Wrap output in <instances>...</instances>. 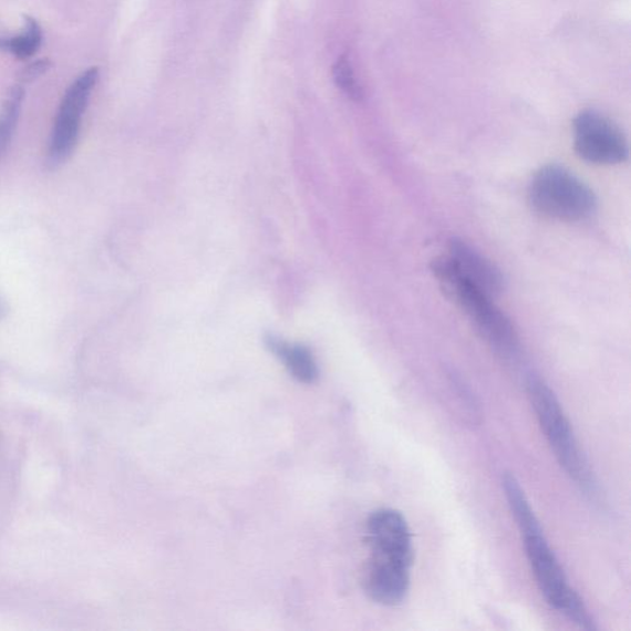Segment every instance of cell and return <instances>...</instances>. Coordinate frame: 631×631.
<instances>
[{"label":"cell","mask_w":631,"mask_h":631,"mask_svg":"<svg viewBox=\"0 0 631 631\" xmlns=\"http://www.w3.org/2000/svg\"><path fill=\"white\" fill-rule=\"evenodd\" d=\"M527 393L555 458L576 485L585 493L596 495L594 475L557 395L537 375L527 379Z\"/></svg>","instance_id":"obj_1"},{"label":"cell","mask_w":631,"mask_h":631,"mask_svg":"<svg viewBox=\"0 0 631 631\" xmlns=\"http://www.w3.org/2000/svg\"><path fill=\"white\" fill-rule=\"evenodd\" d=\"M433 271L488 344L500 355L515 358L519 351L518 334L513 322L496 307L494 298L465 279L449 257L434 260Z\"/></svg>","instance_id":"obj_2"},{"label":"cell","mask_w":631,"mask_h":631,"mask_svg":"<svg viewBox=\"0 0 631 631\" xmlns=\"http://www.w3.org/2000/svg\"><path fill=\"white\" fill-rule=\"evenodd\" d=\"M527 559L539 590L547 602L586 630H594V620L582 598L569 585L557 555L554 554L541 526L521 531Z\"/></svg>","instance_id":"obj_3"},{"label":"cell","mask_w":631,"mask_h":631,"mask_svg":"<svg viewBox=\"0 0 631 631\" xmlns=\"http://www.w3.org/2000/svg\"><path fill=\"white\" fill-rule=\"evenodd\" d=\"M529 199L538 213L560 221H581L596 211L592 189L573 173L560 166L537 172L529 187Z\"/></svg>","instance_id":"obj_4"},{"label":"cell","mask_w":631,"mask_h":631,"mask_svg":"<svg viewBox=\"0 0 631 631\" xmlns=\"http://www.w3.org/2000/svg\"><path fill=\"white\" fill-rule=\"evenodd\" d=\"M97 79L100 70L89 69L64 93L49 145L48 162L51 167L62 166L77 147L82 120Z\"/></svg>","instance_id":"obj_5"},{"label":"cell","mask_w":631,"mask_h":631,"mask_svg":"<svg viewBox=\"0 0 631 631\" xmlns=\"http://www.w3.org/2000/svg\"><path fill=\"white\" fill-rule=\"evenodd\" d=\"M575 149L594 165L611 166L627 161L628 141L611 118L601 113L586 111L573 122Z\"/></svg>","instance_id":"obj_6"},{"label":"cell","mask_w":631,"mask_h":631,"mask_svg":"<svg viewBox=\"0 0 631 631\" xmlns=\"http://www.w3.org/2000/svg\"><path fill=\"white\" fill-rule=\"evenodd\" d=\"M366 541L370 557L412 568L415 548L407 520L396 509L382 508L369 517Z\"/></svg>","instance_id":"obj_7"},{"label":"cell","mask_w":631,"mask_h":631,"mask_svg":"<svg viewBox=\"0 0 631 631\" xmlns=\"http://www.w3.org/2000/svg\"><path fill=\"white\" fill-rule=\"evenodd\" d=\"M411 568L405 565L370 558L363 573V587L370 600L395 607L406 600Z\"/></svg>","instance_id":"obj_8"},{"label":"cell","mask_w":631,"mask_h":631,"mask_svg":"<svg viewBox=\"0 0 631 631\" xmlns=\"http://www.w3.org/2000/svg\"><path fill=\"white\" fill-rule=\"evenodd\" d=\"M449 259L459 273L493 298L505 288V279L499 269L485 256L462 239L453 238L449 244Z\"/></svg>","instance_id":"obj_9"},{"label":"cell","mask_w":631,"mask_h":631,"mask_svg":"<svg viewBox=\"0 0 631 631\" xmlns=\"http://www.w3.org/2000/svg\"><path fill=\"white\" fill-rule=\"evenodd\" d=\"M270 350L273 351L289 373L303 384H312L319 377V368L312 353L299 344H289L279 340L269 341Z\"/></svg>","instance_id":"obj_10"},{"label":"cell","mask_w":631,"mask_h":631,"mask_svg":"<svg viewBox=\"0 0 631 631\" xmlns=\"http://www.w3.org/2000/svg\"><path fill=\"white\" fill-rule=\"evenodd\" d=\"M24 96L23 86L20 84L14 85L12 90H9L6 101L2 107H0V161H2L10 143H12Z\"/></svg>","instance_id":"obj_11"},{"label":"cell","mask_w":631,"mask_h":631,"mask_svg":"<svg viewBox=\"0 0 631 631\" xmlns=\"http://www.w3.org/2000/svg\"><path fill=\"white\" fill-rule=\"evenodd\" d=\"M23 34L13 38H0V51L13 53L19 60H27L39 51L43 40L42 30L34 18L24 17Z\"/></svg>","instance_id":"obj_12"},{"label":"cell","mask_w":631,"mask_h":631,"mask_svg":"<svg viewBox=\"0 0 631 631\" xmlns=\"http://www.w3.org/2000/svg\"><path fill=\"white\" fill-rule=\"evenodd\" d=\"M333 79L337 85L353 101H362L363 90L358 84L350 60L342 56L333 68Z\"/></svg>","instance_id":"obj_13"},{"label":"cell","mask_w":631,"mask_h":631,"mask_svg":"<svg viewBox=\"0 0 631 631\" xmlns=\"http://www.w3.org/2000/svg\"><path fill=\"white\" fill-rule=\"evenodd\" d=\"M51 69V62L49 60H40L34 63L29 64L28 68L20 73V82L29 83L41 77Z\"/></svg>","instance_id":"obj_14"},{"label":"cell","mask_w":631,"mask_h":631,"mask_svg":"<svg viewBox=\"0 0 631 631\" xmlns=\"http://www.w3.org/2000/svg\"><path fill=\"white\" fill-rule=\"evenodd\" d=\"M8 310L9 308L7 301L0 298V321H2L6 318Z\"/></svg>","instance_id":"obj_15"}]
</instances>
